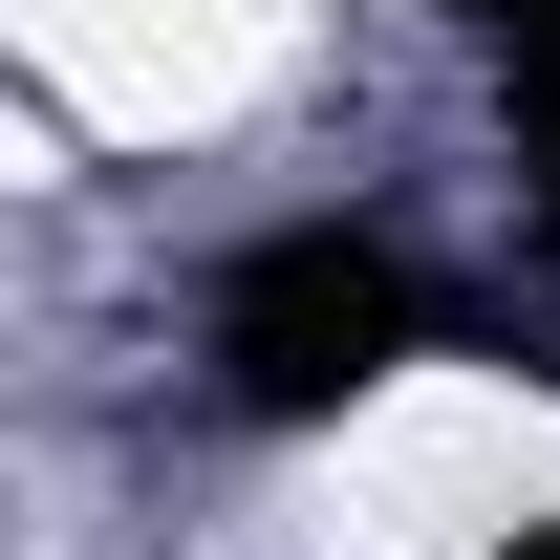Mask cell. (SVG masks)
<instances>
[{
	"label": "cell",
	"instance_id": "4",
	"mask_svg": "<svg viewBox=\"0 0 560 560\" xmlns=\"http://www.w3.org/2000/svg\"><path fill=\"white\" fill-rule=\"evenodd\" d=\"M495 22H539V0H495Z\"/></svg>",
	"mask_w": 560,
	"mask_h": 560
},
{
	"label": "cell",
	"instance_id": "1",
	"mask_svg": "<svg viewBox=\"0 0 560 560\" xmlns=\"http://www.w3.org/2000/svg\"><path fill=\"white\" fill-rule=\"evenodd\" d=\"M410 346H431V280L388 259V237H346V215H324V237H259V259L215 280V388H237L259 431L366 410Z\"/></svg>",
	"mask_w": 560,
	"mask_h": 560
},
{
	"label": "cell",
	"instance_id": "3",
	"mask_svg": "<svg viewBox=\"0 0 560 560\" xmlns=\"http://www.w3.org/2000/svg\"><path fill=\"white\" fill-rule=\"evenodd\" d=\"M495 560H560V517H539V539H495Z\"/></svg>",
	"mask_w": 560,
	"mask_h": 560
},
{
	"label": "cell",
	"instance_id": "2",
	"mask_svg": "<svg viewBox=\"0 0 560 560\" xmlns=\"http://www.w3.org/2000/svg\"><path fill=\"white\" fill-rule=\"evenodd\" d=\"M517 151H539V215H560V0L517 22Z\"/></svg>",
	"mask_w": 560,
	"mask_h": 560
}]
</instances>
